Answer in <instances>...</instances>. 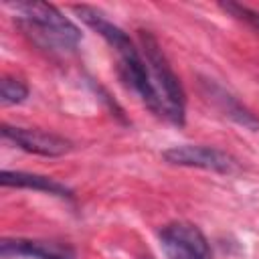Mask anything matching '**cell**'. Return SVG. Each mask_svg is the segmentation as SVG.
Returning a JSON list of instances; mask_svg holds the SVG:
<instances>
[{
  "label": "cell",
  "instance_id": "obj_9",
  "mask_svg": "<svg viewBox=\"0 0 259 259\" xmlns=\"http://www.w3.org/2000/svg\"><path fill=\"white\" fill-rule=\"evenodd\" d=\"M208 95L212 101H217V105L229 115L233 117L237 123H241L243 127H249V130H259V119L243 105L239 103L237 97H233L231 93H227L223 87H219L217 83H208Z\"/></svg>",
  "mask_w": 259,
  "mask_h": 259
},
{
  "label": "cell",
  "instance_id": "obj_6",
  "mask_svg": "<svg viewBox=\"0 0 259 259\" xmlns=\"http://www.w3.org/2000/svg\"><path fill=\"white\" fill-rule=\"evenodd\" d=\"M4 140L12 142L20 150L28 154H38L47 158H57L73 150V142L55 132L38 130V127H20V125H2Z\"/></svg>",
  "mask_w": 259,
  "mask_h": 259
},
{
  "label": "cell",
  "instance_id": "obj_1",
  "mask_svg": "<svg viewBox=\"0 0 259 259\" xmlns=\"http://www.w3.org/2000/svg\"><path fill=\"white\" fill-rule=\"evenodd\" d=\"M75 14L91 28L95 30L117 55V73L121 77V81L142 99V103L156 113L158 117H162V109H160V101L156 97L152 79H150V71L146 65V59L140 51V47L130 38V34L119 28L117 24H113L99 8L95 6H73Z\"/></svg>",
  "mask_w": 259,
  "mask_h": 259
},
{
  "label": "cell",
  "instance_id": "obj_10",
  "mask_svg": "<svg viewBox=\"0 0 259 259\" xmlns=\"http://www.w3.org/2000/svg\"><path fill=\"white\" fill-rule=\"evenodd\" d=\"M28 97V85L20 77H4L0 81L2 105H18Z\"/></svg>",
  "mask_w": 259,
  "mask_h": 259
},
{
  "label": "cell",
  "instance_id": "obj_5",
  "mask_svg": "<svg viewBox=\"0 0 259 259\" xmlns=\"http://www.w3.org/2000/svg\"><path fill=\"white\" fill-rule=\"evenodd\" d=\"M162 158L172 166L184 168H200L219 174H235L239 172V162L225 150L202 144H180L162 152Z\"/></svg>",
  "mask_w": 259,
  "mask_h": 259
},
{
  "label": "cell",
  "instance_id": "obj_8",
  "mask_svg": "<svg viewBox=\"0 0 259 259\" xmlns=\"http://www.w3.org/2000/svg\"><path fill=\"white\" fill-rule=\"evenodd\" d=\"M0 182L2 186H10V188H26V190H38L45 194H53L59 198H73V190L69 186L45 174L22 172V170H2Z\"/></svg>",
  "mask_w": 259,
  "mask_h": 259
},
{
  "label": "cell",
  "instance_id": "obj_7",
  "mask_svg": "<svg viewBox=\"0 0 259 259\" xmlns=\"http://www.w3.org/2000/svg\"><path fill=\"white\" fill-rule=\"evenodd\" d=\"M2 259H75V251L65 243L38 239H2Z\"/></svg>",
  "mask_w": 259,
  "mask_h": 259
},
{
  "label": "cell",
  "instance_id": "obj_11",
  "mask_svg": "<svg viewBox=\"0 0 259 259\" xmlns=\"http://www.w3.org/2000/svg\"><path fill=\"white\" fill-rule=\"evenodd\" d=\"M231 16L247 22L249 26H253L255 30H259V12L257 10H251L249 6H243V4H237V2H227V4H221Z\"/></svg>",
  "mask_w": 259,
  "mask_h": 259
},
{
  "label": "cell",
  "instance_id": "obj_4",
  "mask_svg": "<svg viewBox=\"0 0 259 259\" xmlns=\"http://www.w3.org/2000/svg\"><path fill=\"white\" fill-rule=\"evenodd\" d=\"M160 247L168 259H212L204 233L186 221H174L160 229Z\"/></svg>",
  "mask_w": 259,
  "mask_h": 259
},
{
  "label": "cell",
  "instance_id": "obj_3",
  "mask_svg": "<svg viewBox=\"0 0 259 259\" xmlns=\"http://www.w3.org/2000/svg\"><path fill=\"white\" fill-rule=\"evenodd\" d=\"M140 38V51L146 59L150 79L156 91V97L160 101L162 117L174 125H184L186 121V93L184 87L174 73L172 65L168 63L164 51L160 49V42L150 30H138Z\"/></svg>",
  "mask_w": 259,
  "mask_h": 259
},
{
  "label": "cell",
  "instance_id": "obj_2",
  "mask_svg": "<svg viewBox=\"0 0 259 259\" xmlns=\"http://www.w3.org/2000/svg\"><path fill=\"white\" fill-rule=\"evenodd\" d=\"M8 8L14 12L18 26L24 34L45 51L73 53L81 40V30L57 6L49 2H12Z\"/></svg>",
  "mask_w": 259,
  "mask_h": 259
}]
</instances>
